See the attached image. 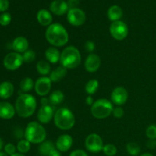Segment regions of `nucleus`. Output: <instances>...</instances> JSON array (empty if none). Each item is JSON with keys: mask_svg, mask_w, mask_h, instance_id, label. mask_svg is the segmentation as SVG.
I'll list each match as a JSON object with an SVG mask.
<instances>
[{"mask_svg": "<svg viewBox=\"0 0 156 156\" xmlns=\"http://www.w3.org/2000/svg\"><path fill=\"white\" fill-rule=\"evenodd\" d=\"M73 144V137L69 134H62L57 138L55 146L60 152H66L71 149Z\"/></svg>", "mask_w": 156, "mask_h": 156, "instance_id": "obj_15", "label": "nucleus"}, {"mask_svg": "<svg viewBox=\"0 0 156 156\" xmlns=\"http://www.w3.org/2000/svg\"><path fill=\"white\" fill-rule=\"evenodd\" d=\"M126 150L128 153L132 156H137L140 155L141 149L139 144L135 142H130L126 146Z\"/></svg>", "mask_w": 156, "mask_h": 156, "instance_id": "obj_29", "label": "nucleus"}, {"mask_svg": "<svg viewBox=\"0 0 156 156\" xmlns=\"http://www.w3.org/2000/svg\"><path fill=\"white\" fill-rule=\"evenodd\" d=\"M99 87V82L97 79H91L86 83L85 86V90L87 94L89 95L95 94L96 91H98Z\"/></svg>", "mask_w": 156, "mask_h": 156, "instance_id": "obj_28", "label": "nucleus"}, {"mask_svg": "<svg viewBox=\"0 0 156 156\" xmlns=\"http://www.w3.org/2000/svg\"><path fill=\"white\" fill-rule=\"evenodd\" d=\"M128 91L124 87L118 86L114 88L111 94V102L117 106L124 105L128 100Z\"/></svg>", "mask_w": 156, "mask_h": 156, "instance_id": "obj_12", "label": "nucleus"}, {"mask_svg": "<svg viewBox=\"0 0 156 156\" xmlns=\"http://www.w3.org/2000/svg\"><path fill=\"white\" fill-rule=\"evenodd\" d=\"M156 146V140H149L148 142V147L151 148V149H154Z\"/></svg>", "mask_w": 156, "mask_h": 156, "instance_id": "obj_45", "label": "nucleus"}, {"mask_svg": "<svg viewBox=\"0 0 156 156\" xmlns=\"http://www.w3.org/2000/svg\"><path fill=\"white\" fill-rule=\"evenodd\" d=\"M47 42L54 47H64L68 43L69 33L63 25L59 23H53L47 27L45 32Z\"/></svg>", "mask_w": 156, "mask_h": 156, "instance_id": "obj_1", "label": "nucleus"}, {"mask_svg": "<svg viewBox=\"0 0 156 156\" xmlns=\"http://www.w3.org/2000/svg\"><path fill=\"white\" fill-rule=\"evenodd\" d=\"M9 7V0H0V12H5Z\"/></svg>", "mask_w": 156, "mask_h": 156, "instance_id": "obj_39", "label": "nucleus"}, {"mask_svg": "<svg viewBox=\"0 0 156 156\" xmlns=\"http://www.w3.org/2000/svg\"><path fill=\"white\" fill-rule=\"evenodd\" d=\"M47 138V130L41 123L32 121L24 129V139L32 144H41Z\"/></svg>", "mask_w": 156, "mask_h": 156, "instance_id": "obj_3", "label": "nucleus"}, {"mask_svg": "<svg viewBox=\"0 0 156 156\" xmlns=\"http://www.w3.org/2000/svg\"><path fill=\"white\" fill-rule=\"evenodd\" d=\"M104 142L101 137L97 133H91L85 140V146L88 152L98 153L103 150Z\"/></svg>", "mask_w": 156, "mask_h": 156, "instance_id": "obj_7", "label": "nucleus"}, {"mask_svg": "<svg viewBox=\"0 0 156 156\" xmlns=\"http://www.w3.org/2000/svg\"><path fill=\"white\" fill-rule=\"evenodd\" d=\"M107 15H108V19L112 22L120 21V18L123 16V9L119 5H114L108 9Z\"/></svg>", "mask_w": 156, "mask_h": 156, "instance_id": "obj_22", "label": "nucleus"}, {"mask_svg": "<svg viewBox=\"0 0 156 156\" xmlns=\"http://www.w3.org/2000/svg\"><path fill=\"white\" fill-rule=\"evenodd\" d=\"M85 49L88 53H92L95 49V44L91 41H88L85 44Z\"/></svg>", "mask_w": 156, "mask_h": 156, "instance_id": "obj_37", "label": "nucleus"}, {"mask_svg": "<svg viewBox=\"0 0 156 156\" xmlns=\"http://www.w3.org/2000/svg\"><path fill=\"white\" fill-rule=\"evenodd\" d=\"M56 147L53 143L50 140H45L38 147V152L41 156H48L50 152Z\"/></svg>", "mask_w": 156, "mask_h": 156, "instance_id": "obj_26", "label": "nucleus"}, {"mask_svg": "<svg viewBox=\"0 0 156 156\" xmlns=\"http://www.w3.org/2000/svg\"><path fill=\"white\" fill-rule=\"evenodd\" d=\"M0 156H9L5 152H0Z\"/></svg>", "mask_w": 156, "mask_h": 156, "instance_id": "obj_49", "label": "nucleus"}, {"mask_svg": "<svg viewBox=\"0 0 156 156\" xmlns=\"http://www.w3.org/2000/svg\"><path fill=\"white\" fill-rule=\"evenodd\" d=\"M109 30L112 37L117 41L124 40L129 33V29L126 24L120 20L111 23Z\"/></svg>", "mask_w": 156, "mask_h": 156, "instance_id": "obj_8", "label": "nucleus"}, {"mask_svg": "<svg viewBox=\"0 0 156 156\" xmlns=\"http://www.w3.org/2000/svg\"><path fill=\"white\" fill-rule=\"evenodd\" d=\"M15 108L16 113L19 117L23 118L31 117L36 111V98L32 94L23 93L16 99Z\"/></svg>", "mask_w": 156, "mask_h": 156, "instance_id": "obj_2", "label": "nucleus"}, {"mask_svg": "<svg viewBox=\"0 0 156 156\" xmlns=\"http://www.w3.org/2000/svg\"><path fill=\"white\" fill-rule=\"evenodd\" d=\"M103 152L105 155L107 156H114L117 154V149L114 144H106L104 146L103 148Z\"/></svg>", "mask_w": 156, "mask_h": 156, "instance_id": "obj_31", "label": "nucleus"}, {"mask_svg": "<svg viewBox=\"0 0 156 156\" xmlns=\"http://www.w3.org/2000/svg\"><path fill=\"white\" fill-rule=\"evenodd\" d=\"M37 20L41 25L44 27H49L53 24L52 14L47 9H41L37 13Z\"/></svg>", "mask_w": 156, "mask_h": 156, "instance_id": "obj_19", "label": "nucleus"}, {"mask_svg": "<svg viewBox=\"0 0 156 156\" xmlns=\"http://www.w3.org/2000/svg\"><path fill=\"white\" fill-rule=\"evenodd\" d=\"M12 49L18 53H24L29 48V43L24 37H17L12 42Z\"/></svg>", "mask_w": 156, "mask_h": 156, "instance_id": "obj_18", "label": "nucleus"}, {"mask_svg": "<svg viewBox=\"0 0 156 156\" xmlns=\"http://www.w3.org/2000/svg\"><path fill=\"white\" fill-rule=\"evenodd\" d=\"M54 117V111L53 107L49 105L46 106H41V108L38 110L37 117L41 124H47L50 123Z\"/></svg>", "mask_w": 156, "mask_h": 156, "instance_id": "obj_13", "label": "nucleus"}, {"mask_svg": "<svg viewBox=\"0 0 156 156\" xmlns=\"http://www.w3.org/2000/svg\"><path fill=\"white\" fill-rule=\"evenodd\" d=\"M101 64V60L98 55L95 53H90L85 61V70L88 73H94L99 69Z\"/></svg>", "mask_w": 156, "mask_h": 156, "instance_id": "obj_14", "label": "nucleus"}, {"mask_svg": "<svg viewBox=\"0 0 156 156\" xmlns=\"http://www.w3.org/2000/svg\"><path fill=\"white\" fill-rule=\"evenodd\" d=\"M60 56L61 53L56 47H50L45 51L46 60L50 63H57L60 60Z\"/></svg>", "mask_w": 156, "mask_h": 156, "instance_id": "obj_20", "label": "nucleus"}, {"mask_svg": "<svg viewBox=\"0 0 156 156\" xmlns=\"http://www.w3.org/2000/svg\"><path fill=\"white\" fill-rule=\"evenodd\" d=\"M20 88L23 93H27L34 88V82L30 77H25L20 82Z\"/></svg>", "mask_w": 156, "mask_h": 156, "instance_id": "obj_27", "label": "nucleus"}, {"mask_svg": "<svg viewBox=\"0 0 156 156\" xmlns=\"http://www.w3.org/2000/svg\"><path fill=\"white\" fill-rule=\"evenodd\" d=\"M15 135L17 138L20 139V140H22V137H24V131H23L21 129H18L15 132Z\"/></svg>", "mask_w": 156, "mask_h": 156, "instance_id": "obj_41", "label": "nucleus"}, {"mask_svg": "<svg viewBox=\"0 0 156 156\" xmlns=\"http://www.w3.org/2000/svg\"><path fill=\"white\" fill-rule=\"evenodd\" d=\"M140 156H154V155H152V154L149 153V152H146V153H143V154H142V155H140Z\"/></svg>", "mask_w": 156, "mask_h": 156, "instance_id": "obj_47", "label": "nucleus"}, {"mask_svg": "<svg viewBox=\"0 0 156 156\" xmlns=\"http://www.w3.org/2000/svg\"><path fill=\"white\" fill-rule=\"evenodd\" d=\"M53 120L56 127L61 130H69L76 123L74 114L66 108L58 109L55 112Z\"/></svg>", "mask_w": 156, "mask_h": 156, "instance_id": "obj_5", "label": "nucleus"}, {"mask_svg": "<svg viewBox=\"0 0 156 156\" xmlns=\"http://www.w3.org/2000/svg\"><path fill=\"white\" fill-rule=\"evenodd\" d=\"M2 147H3V141H2V140L1 139V137H0V152H1Z\"/></svg>", "mask_w": 156, "mask_h": 156, "instance_id": "obj_46", "label": "nucleus"}, {"mask_svg": "<svg viewBox=\"0 0 156 156\" xmlns=\"http://www.w3.org/2000/svg\"><path fill=\"white\" fill-rule=\"evenodd\" d=\"M114 105L111 101L106 98H100L95 101L91 108V113L93 117L98 120L105 119L113 112Z\"/></svg>", "mask_w": 156, "mask_h": 156, "instance_id": "obj_6", "label": "nucleus"}, {"mask_svg": "<svg viewBox=\"0 0 156 156\" xmlns=\"http://www.w3.org/2000/svg\"><path fill=\"white\" fill-rule=\"evenodd\" d=\"M69 156H88L87 152L83 149H75L70 152Z\"/></svg>", "mask_w": 156, "mask_h": 156, "instance_id": "obj_38", "label": "nucleus"}, {"mask_svg": "<svg viewBox=\"0 0 156 156\" xmlns=\"http://www.w3.org/2000/svg\"><path fill=\"white\" fill-rule=\"evenodd\" d=\"M12 156H25V155H24V154H21V153H19V152H16V153L14 154V155Z\"/></svg>", "mask_w": 156, "mask_h": 156, "instance_id": "obj_48", "label": "nucleus"}, {"mask_svg": "<svg viewBox=\"0 0 156 156\" xmlns=\"http://www.w3.org/2000/svg\"><path fill=\"white\" fill-rule=\"evenodd\" d=\"M12 21V15L9 12H4L0 15V24L2 26H8Z\"/></svg>", "mask_w": 156, "mask_h": 156, "instance_id": "obj_34", "label": "nucleus"}, {"mask_svg": "<svg viewBox=\"0 0 156 156\" xmlns=\"http://www.w3.org/2000/svg\"><path fill=\"white\" fill-rule=\"evenodd\" d=\"M36 69L37 73L42 76H46L51 73V67L50 62L47 60H40L37 62Z\"/></svg>", "mask_w": 156, "mask_h": 156, "instance_id": "obj_25", "label": "nucleus"}, {"mask_svg": "<svg viewBox=\"0 0 156 156\" xmlns=\"http://www.w3.org/2000/svg\"><path fill=\"white\" fill-rule=\"evenodd\" d=\"M30 144H31V143H29V142L27 141V140H26L25 139H24V140H23V139L22 140H20L16 146L17 150L18 151L19 153H27L30 149Z\"/></svg>", "mask_w": 156, "mask_h": 156, "instance_id": "obj_30", "label": "nucleus"}, {"mask_svg": "<svg viewBox=\"0 0 156 156\" xmlns=\"http://www.w3.org/2000/svg\"><path fill=\"white\" fill-rule=\"evenodd\" d=\"M23 62L24 59H23L22 54L16 52L8 53L3 59V65L5 68L10 71H15L19 69Z\"/></svg>", "mask_w": 156, "mask_h": 156, "instance_id": "obj_9", "label": "nucleus"}, {"mask_svg": "<svg viewBox=\"0 0 156 156\" xmlns=\"http://www.w3.org/2000/svg\"><path fill=\"white\" fill-rule=\"evenodd\" d=\"M4 150L5 152L9 156H12L14 154L16 153L17 151V147L12 143H8L4 147Z\"/></svg>", "mask_w": 156, "mask_h": 156, "instance_id": "obj_35", "label": "nucleus"}, {"mask_svg": "<svg viewBox=\"0 0 156 156\" xmlns=\"http://www.w3.org/2000/svg\"><path fill=\"white\" fill-rule=\"evenodd\" d=\"M48 156H62V155H61V152H59L56 147H55L54 149L50 152V154H49Z\"/></svg>", "mask_w": 156, "mask_h": 156, "instance_id": "obj_42", "label": "nucleus"}, {"mask_svg": "<svg viewBox=\"0 0 156 156\" xmlns=\"http://www.w3.org/2000/svg\"><path fill=\"white\" fill-rule=\"evenodd\" d=\"M15 113V108L12 104L7 101L0 102V118L10 120L13 118Z\"/></svg>", "mask_w": 156, "mask_h": 156, "instance_id": "obj_17", "label": "nucleus"}, {"mask_svg": "<svg viewBox=\"0 0 156 156\" xmlns=\"http://www.w3.org/2000/svg\"><path fill=\"white\" fill-rule=\"evenodd\" d=\"M15 91V88L12 82H3L0 84V98L9 99L12 96Z\"/></svg>", "mask_w": 156, "mask_h": 156, "instance_id": "obj_21", "label": "nucleus"}, {"mask_svg": "<svg viewBox=\"0 0 156 156\" xmlns=\"http://www.w3.org/2000/svg\"><path fill=\"white\" fill-rule=\"evenodd\" d=\"M82 61L80 51L74 46H69L61 52L60 64L66 69L77 68Z\"/></svg>", "mask_w": 156, "mask_h": 156, "instance_id": "obj_4", "label": "nucleus"}, {"mask_svg": "<svg viewBox=\"0 0 156 156\" xmlns=\"http://www.w3.org/2000/svg\"><path fill=\"white\" fill-rule=\"evenodd\" d=\"M146 135L149 140H156V125L151 124L146 128Z\"/></svg>", "mask_w": 156, "mask_h": 156, "instance_id": "obj_33", "label": "nucleus"}, {"mask_svg": "<svg viewBox=\"0 0 156 156\" xmlns=\"http://www.w3.org/2000/svg\"><path fill=\"white\" fill-rule=\"evenodd\" d=\"M67 69L63 66H59L54 70L51 71L50 74V79H51L52 82H57L62 80L66 76Z\"/></svg>", "mask_w": 156, "mask_h": 156, "instance_id": "obj_23", "label": "nucleus"}, {"mask_svg": "<svg viewBox=\"0 0 156 156\" xmlns=\"http://www.w3.org/2000/svg\"><path fill=\"white\" fill-rule=\"evenodd\" d=\"M68 22L75 27H79L85 24L86 21V15L85 12L79 8L71 9L68 11L66 15Z\"/></svg>", "mask_w": 156, "mask_h": 156, "instance_id": "obj_10", "label": "nucleus"}, {"mask_svg": "<svg viewBox=\"0 0 156 156\" xmlns=\"http://www.w3.org/2000/svg\"><path fill=\"white\" fill-rule=\"evenodd\" d=\"M112 114L114 115V117H116V118H121V117H123V115H124V111H123V108H120V107H117V108H114Z\"/></svg>", "mask_w": 156, "mask_h": 156, "instance_id": "obj_36", "label": "nucleus"}, {"mask_svg": "<svg viewBox=\"0 0 156 156\" xmlns=\"http://www.w3.org/2000/svg\"><path fill=\"white\" fill-rule=\"evenodd\" d=\"M49 98L46 97H43L41 99V106H46V105H49Z\"/></svg>", "mask_w": 156, "mask_h": 156, "instance_id": "obj_44", "label": "nucleus"}, {"mask_svg": "<svg viewBox=\"0 0 156 156\" xmlns=\"http://www.w3.org/2000/svg\"><path fill=\"white\" fill-rule=\"evenodd\" d=\"M85 102H86V104L88 105H89V106H92V105L93 104H94V99H93V98L91 97V95H88V97L86 98H85Z\"/></svg>", "mask_w": 156, "mask_h": 156, "instance_id": "obj_43", "label": "nucleus"}, {"mask_svg": "<svg viewBox=\"0 0 156 156\" xmlns=\"http://www.w3.org/2000/svg\"><path fill=\"white\" fill-rule=\"evenodd\" d=\"M50 10L53 15L62 16L66 14L69 9L65 0H53L50 5Z\"/></svg>", "mask_w": 156, "mask_h": 156, "instance_id": "obj_16", "label": "nucleus"}, {"mask_svg": "<svg viewBox=\"0 0 156 156\" xmlns=\"http://www.w3.org/2000/svg\"><path fill=\"white\" fill-rule=\"evenodd\" d=\"M23 59H24V62H32L34 61L36 59V53L34 50H27V51L24 52L22 54Z\"/></svg>", "mask_w": 156, "mask_h": 156, "instance_id": "obj_32", "label": "nucleus"}, {"mask_svg": "<svg viewBox=\"0 0 156 156\" xmlns=\"http://www.w3.org/2000/svg\"><path fill=\"white\" fill-rule=\"evenodd\" d=\"M52 87V81L50 77L42 76L34 82V91L39 96L45 97L49 94Z\"/></svg>", "mask_w": 156, "mask_h": 156, "instance_id": "obj_11", "label": "nucleus"}, {"mask_svg": "<svg viewBox=\"0 0 156 156\" xmlns=\"http://www.w3.org/2000/svg\"><path fill=\"white\" fill-rule=\"evenodd\" d=\"M64 100H65V95L60 90H56L53 91L49 97V101L52 105H54V106L61 105L64 101Z\"/></svg>", "mask_w": 156, "mask_h": 156, "instance_id": "obj_24", "label": "nucleus"}, {"mask_svg": "<svg viewBox=\"0 0 156 156\" xmlns=\"http://www.w3.org/2000/svg\"><path fill=\"white\" fill-rule=\"evenodd\" d=\"M79 2H80V0H68L67 4H68L69 9H71L78 8L77 6L79 5Z\"/></svg>", "mask_w": 156, "mask_h": 156, "instance_id": "obj_40", "label": "nucleus"}]
</instances>
